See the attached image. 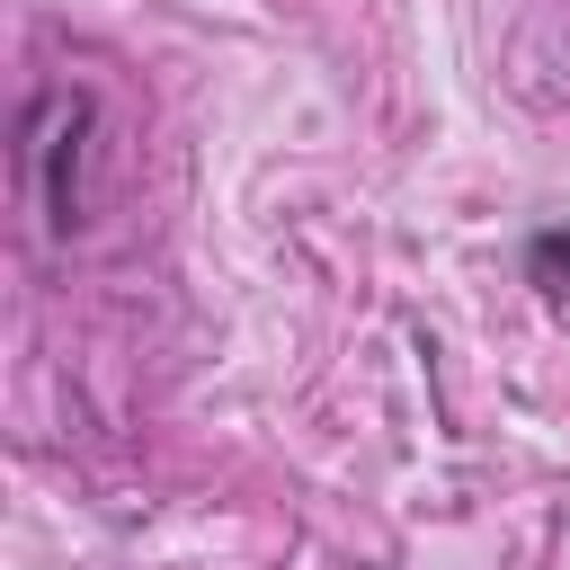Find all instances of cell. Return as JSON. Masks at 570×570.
I'll return each mask as SVG.
<instances>
[{"mask_svg":"<svg viewBox=\"0 0 570 570\" xmlns=\"http://www.w3.org/2000/svg\"><path fill=\"white\" fill-rule=\"evenodd\" d=\"M89 134H98V98H89V89H45V98L27 107V142H18V160H27V178H36V214H45L53 240L80 232Z\"/></svg>","mask_w":570,"mask_h":570,"instance_id":"1","label":"cell"},{"mask_svg":"<svg viewBox=\"0 0 570 570\" xmlns=\"http://www.w3.org/2000/svg\"><path fill=\"white\" fill-rule=\"evenodd\" d=\"M525 285L552 294V303H570V223H543L525 240Z\"/></svg>","mask_w":570,"mask_h":570,"instance_id":"2","label":"cell"}]
</instances>
